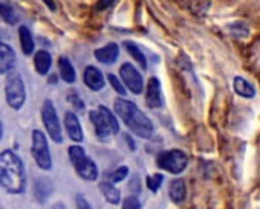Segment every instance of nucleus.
I'll return each mask as SVG.
<instances>
[{
    "instance_id": "nucleus-1",
    "label": "nucleus",
    "mask_w": 260,
    "mask_h": 209,
    "mask_svg": "<svg viewBox=\"0 0 260 209\" xmlns=\"http://www.w3.org/2000/svg\"><path fill=\"white\" fill-rule=\"evenodd\" d=\"M0 182L10 194H22L26 188L23 162L10 149L0 154Z\"/></svg>"
},
{
    "instance_id": "nucleus-2",
    "label": "nucleus",
    "mask_w": 260,
    "mask_h": 209,
    "mask_svg": "<svg viewBox=\"0 0 260 209\" xmlns=\"http://www.w3.org/2000/svg\"><path fill=\"white\" fill-rule=\"evenodd\" d=\"M114 111L116 114L123 120V123L129 128V131L142 138H151L154 134V125L152 122L142 113V110L136 103L117 97L114 100Z\"/></svg>"
},
{
    "instance_id": "nucleus-3",
    "label": "nucleus",
    "mask_w": 260,
    "mask_h": 209,
    "mask_svg": "<svg viewBox=\"0 0 260 209\" xmlns=\"http://www.w3.org/2000/svg\"><path fill=\"white\" fill-rule=\"evenodd\" d=\"M68 154H70V160H71L76 172L79 174V177L82 180H86V182L97 180V176H99L97 166L86 155V152H85V149L82 146H79V145L70 146Z\"/></svg>"
},
{
    "instance_id": "nucleus-4",
    "label": "nucleus",
    "mask_w": 260,
    "mask_h": 209,
    "mask_svg": "<svg viewBox=\"0 0 260 209\" xmlns=\"http://www.w3.org/2000/svg\"><path fill=\"white\" fill-rule=\"evenodd\" d=\"M155 163L160 169L168 171L170 174H180L188 166V155L180 149L162 151L157 154Z\"/></svg>"
},
{
    "instance_id": "nucleus-5",
    "label": "nucleus",
    "mask_w": 260,
    "mask_h": 209,
    "mask_svg": "<svg viewBox=\"0 0 260 209\" xmlns=\"http://www.w3.org/2000/svg\"><path fill=\"white\" fill-rule=\"evenodd\" d=\"M5 95L7 101L13 110H20L25 100H26V92H25V85L19 73H11L7 79L5 83Z\"/></svg>"
},
{
    "instance_id": "nucleus-6",
    "label": "nucleus",
    "mask_w": 260,
    "mask_h": 209,
    "mask_svg": "<svg viewBox=\"0 0 260 209\" xmlns=\"http://www.w3.org/2000/svg\"><path fill=\"white\" fill-rule=\"evenodd\" d=\"M32 159L36 160L37 166L43 171H49L53 166V160H51L49 146L46 142V137L42 131L34 129L32 131V146H31Z\"/></svg>"
},
{
    "instance_id": "nucleus-7",
    "label": "nucleus",
    "mask_w": 260,
    "mask_h": 209,
    "mask_svg": "<svg viewBox=\"0 0 260 209\" xmlns=\"http://www.w3.org/2000/svg\"><path fill=\"white\" fill-rule=\"evenodd\" d=\"M42 122L45 125V129L48 131V135L51 140L56 143H62L63 135H62V128H60V120L57 117L56 108L51 100H45L42 107Z\"/></svg>"
},
{
    "instance_id": "nucleus-8",
    "label": "nucleus",
    "mask_w": 260,
    "mask_h": 209,
    "mask_svg": "<svg viewBox=\"0 0 260 209\" xmlns=\"http://www.w3.org/2000/svg\"><path fill=\"white\" fill-rule=\"evenodd\" d=\"M120 77L123 80V83L126 85V88L134 92V94H140L143 91V80L140 73L131 65V63H123L120 66Z\"/></svg>"
},
{
    "instance_id": "nucleus-9",
    "label": "nucleus",
    "mask_w": 260,
    "mask_h": 209,
    "mask_svg": "<svg viewBox=\"0 0 260 209\" xmlns=\"http://www.w3.org/2000/svg\"><path fill=\"white\" fill-rule=\"evenodd\" d=\"M146 104L149 108L155 110V108H160L164 98H162V85L159 82L157 77H151L148 80V86H146Z\"/></svg>"
},
{
    "instance_id": "nucleus-10",
    "label": "nucleus",
    "mask_w": 260,
    "mask_h": 209,
    "mask_svg": "<svg viewBox=\"0 0 260 209\" xmlns=\"http://www.w3.org/2000/svg\"><path fill=\"white\" fill-rule=\"evenodd\" d=\"M89 119H91V123L94 125V129H95V134L99 138L102 140H107L110 135H113V131L108 125V122L105 120V117H103V114L97 110H92L89 113Z\"/></svg>"
},
{
    "instance_id": "nucleus-11",
    "label": "nucleus",
    "mask_w": 260,
    "mask_h": 209,
    "mask_svg": "<svg viewBox=\"0 0 260 209\" xmlns=\"http://www.w3.org/2000/svg\"><path fill=\"white\" fill-rule=\"evenodd\" d=\"M65 129H67L68 137L73 142L80 143L83 140V131H82V126H80V122H79L77 116L74 113H71V111L65 114Z\"/></svg>"
},
{
    "instance_id": "nucleus-12",
    "label": "nucleus",
    "mask_w": 260,
    "mask_h": 209,
    "mask_svg": "<svg viewBox=\"0 0 260 209\" xmlns=\"http://www.w3.org/2000/svg\"><path fill=\"white\" fill-rule=\"evenodd\" d=\"M16 65V52L7 43H0V73L7 74Z\"/></svg>"
},
{
    "instance_id": "nucleus-13",
    "label": "nucleus",
    "mask_w": 260,
    "mask_h": 209,
    "mask_svg": "<svg viewBox=\"0 0 260 209\" xmlns=\"http://www.w3.org/2000/svg\"><path fill=\"white\" fill-rule=\"evenodd\" d=\"M94 56L99 62L105 63V65H113L117 57H119V46L116 43H110L103 48H99L94 51Z\"/></svg>"
},
{
    "instance_id": "nucleus-14",
    "label": "nucleus",
    "mask_w": 260,
    "mask_h": 209,
    "mask_svg": "<svg viewBox=\"0 0 260 209\" xmlns=\"http://www.w3.org/2000/svg\"><path fill=\"white\" fill-rule=\"evenodd\" d=\"M83 83L92 89V91H99L105 86V79H103V74L94 68V66H88L83 73Z\"/></svg>"
},
{
    "instance_id": "nucleus-15",
    "label": "nucleus",
    "mask_w": 260,
    "mask_h": 209,
    "mask_svg": "<svg viewBox=\"0 0 260 209\" xmlns=\"http://www.w3.org/2000/svg\"><path fill=\"white\" fill-rule=\"evenodd\" d=\"M51 63H53V59H51V54L48 51H37L34 56V68L40 76H46L49 73Z\"/></svg>"
},
{
    "instance_id": "nucleus-16",
    "label": "nucleus",
    "mask_w": 260,
    "mask_h": 209,
    "mask_svg": "<svg viewBox=\"0 0 260 209\" xmlns=\"http://www.w3.org/2000/svg\"><path fill=\"white\" fill-rule=\"evenodd\" d=\"M168 195L174 203H177V204L183 203V200L186 198V185H185V182L182 179H174L170 183Z\"/></svg>"
},
{
    "instance_id": "nucleus-17",
    "label": "nucleus",
    "mask_w": 260,
    "mask_h": 209,
    "mask_svg": "<svg viewBox=\"0 0 260 209\" xmlns=\"http://www.w3.org/2000/svg\"><path fill=\"white\" fill-rule=\"evenodd\" d=\"M100 192L103 194L107 201H110L111 204H119L120 203V191L114 186V183L108 182H102L100 183Z\"/></svg>"
},
{
    "instance_id": "nucleus-18",
    "label": "nucleus",
    "mask_w": 260,
    "mask_h": 209,
    "mask_svg": "<svg viewBox=\"0 0 260 209\" xmlns=\"http://www.w3.org/2000/svg\"><path fill=\"white\" fill-rule=\"evenodd\" d=\"M59 71H60V77L63 82L67 83H74L76 82V69L73 66V63L70 62L68 57L62 56L59 59Z\"/></svg>"
},
{
    "instance_id": "nucleus-19",
    "label": "nucleus",
    "mask_w": 260,
    "mask_h": 209,
    "mask_svg": "<svg viewBox=\"0 0 260 209\" xmlns=\"http://www.w3.org/2000/svg\"><path fill=\"white\" fill-rule=\"evenodd\" d=\"M19 39H20V48L23 51L25 56H31L34 52V40H32V34L26 26H20L19 28Z\"/></svg>"
},
{
    "instance_id": "nucleus-20",
    "label": "nucleus",
    "mask_w": 260,
    "mask_h": 209,
    "mask_svg": "<svg viewBox=\"0 0 260 209\" xmlns=\"http://www.w3.org/2000/svg\"><path fill=\"white\" fill-rule=\"evenodd\" d=\"M234 91L245 98H252L255 95V89L254 86L243 77H234Z\"/></svg>"
},
{
    "instance_id": "nucleus-21",
    "label": "nucleus",
    "mask_w": 260,
    "mask_h": 209,
    "mask_svg": "<svg viewBox=\"0 0 260 209\" xmlns=\"http://www.w3.org/2000/svg\"><path fill=\"white\" fill-rule=\"evenodd\" d=\"M125 48H126V51L131 54V57L140 65V68H142V69H146V66H148L146 57L143 56V52L140 51V48H139L137 45H134L133 42H125Z\"/></svg>"
},
{
    "instance_id": "nucleus-22",
    "label": "nucleus",
    "mask_w": 260,
    "mask_h": 209,
    "mask_svg": "<svg viewBox=\"0 0 260 209\" xmlns=\"http://www.w3.org/2000/svg\"><path fill=\"white\" fill-rule=\"evenodd\" d=\"M0 11H2V19L8 23V25H17L19 23V16L14 11L13 5H10L8 2H2V7H0Z\"/></svg>"
},
{
    "instance_id": "nucleus-23",
    "label": "nucleus",
    "mask_w": 260,
    "mask_h": 209,
    "mask_svg": "<svg viewBox=\"0 0 260 209\" xmlns=\"http://www.w3.org/2000/svg\"><path fill=\"white\" fill-rule=\"evenodd\" d=\"M99 111L103 114V117H105V120L108 122V125H110L113 134H119L120 126H119V122H117V119L114 117V114H113L107 107H103V104H100V107H99Z\"/></svg>"
},
{
    "instance_id": "nucleus-24",
    "label": "nucleus",
    "mask_w": 260,
    "mask_h": 209,
    "mask_svg": "<svg viewBox=\"0 0 260 209\" xmlns=\"http://www.w3.org/2000/svg\"><path fill=\"white\" fill-rule=\"evenodd\" d=\"M128 172H129L128 166H120V168H117L116 171H113L108 176V180L111 183H119V182H122V180H125L128 177Z\"/></svg>"
},
{
    "instance_id": "nucleus-25",
    "label": "nucleus",
    "mask_w": 260,
    "mask_h": 209,
    "mask_svg": "<svg viewBox=\"0 0 260 209\" xmlns=\"http://www.w3.org/2000/svg\"><path fill=\"white\" fill-rule=\"evenodd\" d=\"M162 183H164V176H162V174H154V176H149V177L146 179V186H148V189L152 191V192L157 191V189L162 186Z\"/></svg>"
},
{
    "instance_id": "nucleus-26",
    "label": "nucleus",
    "mask_w": 260,
    "mask_h": 209,
    "mask_svg": "<svg viewBox=\"0 0 260 209\" xmlns=\"http://www.w3.org/2000/svg\"><path fill=\"white\" fill-rule=\"evenodd\" d=\"M230 29H231V34H233L234 37L243 39V37L248 36V26H246L245 23H242V22H236V23L230 25Z\"/></svg>"
},
{
    "instance_id": "nucleus-27",
    "label": "nucleus",
    "mask_w": 260,
    "mask_h": 209,
    "mask_svg": "<svg viewBox=\"0 0 260 209\" xmlns=\"http://www.w3.org/2000/svg\"><path fill=\"white\" fill-rule=\"evenodd\" d=\"M108 80H110V83H111V86L114 88V91L119 94V95H125L126 94V91H125V86L122 85V82L114 76V74H108Z\"/></svg>"
},
{
    "instance_id": "nucleus-28",
    "label": "nucleus",
    "mask_w": 260,
    "mask_h": 209,
    "mask_svg": "<svg viewBox=\"0 0 260 209\" xmlns=\"http://www.w3.org/2000/svg\"><path fill=\"white\" fill-rule=\"evenodd\" d=\"M125 209H140L142 207V204H140V201H139V198L137 197H134V195H131V197H126L125 200H123V204H122Z\"/></svg>"
},
{
    "instance_id": "nucleus-29",
    "label": "nucleus",
    "mask_w": 260,
    "mask_h": 209,
    "mask_svg": "<svg viewBox=\"0 0 260 209\" xmlns=\"http://www.w3.org/2000/svg\"><path fill=\"white\" fill-rule=\"evenodd\" d=\"M68 100L76 103L74 107H76V110H77V111H83V110H85V107H83V101L80 100V97H79L76 92H70V95H68Z\"/></svg>"
},
{
    "instance_id": "nucleus-30",
    "label": "nucleus",
    "mask_w": 260,
    "mask_h": 209,
    "mask_svg": "<svg viewBox=\"0 0 260 209\" xmlns=\"http://www.w3.org/2000/svg\"><path fill=\"white\" fill-rule=\"evenodd\" d=\"M114 2H116V0H99L97 5H95V10L97 11H103V10L110 8L111 5H114Z\"/></svg>"
},
{
    "instance_id": "nucleus-31",
    "label": "nucleus",
    "mask_w": 260,
    "mask_h": 209,
    "mask_svg": "<svg viewBox=\"0 0 260 209\" xmlns=\"http://www.w3.org/2000/svg\"><path fill=\"white\" fill-rule=\"evenodd\" d=\"M77 206H79V207H82V209H83V207H86V209H89V207H91V204L86 201V198H83V195H82V194H79V195H77Z\"/></svg>"
},
{
    "instance_id": "nucleus-32",
    "label": "nucleus",
    "mask_w": 260,
    "mask_h": 209,
    "mask_svg": "<svg viewBox=\"0 0 260 209\" xmlns=\"http://www.w3.org/2000/svg\"><path fill=\"white\" fill-rule=\"evenodd\" d=\"M43 4H45L51 11H56V4H54V0H43Z\"/></svg>"
}]
</instances>
